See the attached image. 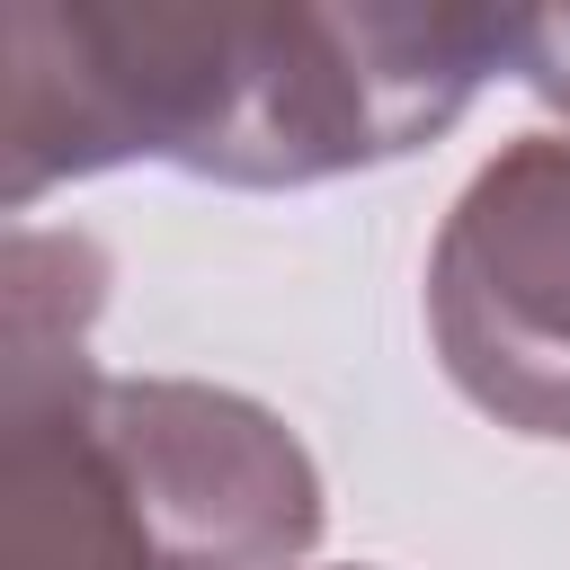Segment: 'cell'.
Returning <instances> with one entry per match:
<instances>
[{
  "mask_svg": "<svg viewBox=\"0 0 570 570\" xmlns=\"http://www.w3.org/2000/svg\"><path fill=\"white\" fill-rule=\"evenodd\" d=\"M9 570H294L321 481L285 419L205 383H116L9 347Z\"/></svg>",
  "mask_w": 570,
  "mask_h": 570,
  "instance_id": "2",
  "label": "cell"
},
{
  "mask_svg": "<svg viewBox=\"0 0 570 570\" xmlns=\"http://www.w3.org/2000/svg\"><path fill=\"white\" fill-rule=\"evenodd\" d=\"M428 338L463 401L517 436H570V134L508 142L445 214Z\"/></svg>",
  "mask_w": 570,
  "mask_h": 570,
  "instance_id": "3",
  "label": "cell"
},
{
  "mask_svg": "<svg viewBox=\"0 0 570 570\" xmlns=\"http://www.w3.org/2000/svg\"><path fill=\"white\" fill-rule=\"evenodd\" d=\"M517 62L490 9H9V205L169 160L223 187L383 169Z\"/></svg>",
  "mask_w": 570,
  "mask_h": 570,
  "instance_id": "1",
  "label": "cell"
},
{
  "mask_svg": "<svg viewBox=\"0 0 570 570\" xmlns=\"http://www.w3.org/2000/svg\"><path fill=\"white\" fill-rule=\"evenodd\" d=\"M517 71L534 98H552L570 116V9H543V18H517Z\"/></svg>",
  "mask_w": 570,
  "mask_h": 570,
  "instance_id": "4",
  "label": "cell"
}]
</instances>
